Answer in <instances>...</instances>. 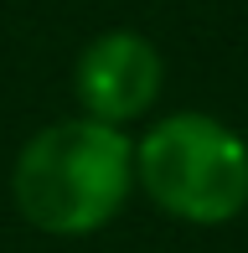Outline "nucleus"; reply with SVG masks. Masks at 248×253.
<instances>
[{"label":"nucleus","instance_id":"1","mask_svg":"<svg viewBox=\"0 0 248 253\" xmlns=\"http://www.w3.org/2000/svg\"><path fill=\"white\" fill-rule=\"evenodd\" d=\"M134 197V134L98 119H57L21 145L10 202L47 238H93Z\"/></svg>","mask_w":248,"mask_h":253},{"label":"nucleus","instance_id":"2","mask_svg":"<svg viewBox=\"0 0 248 253\" xmlns=\"http://www.w3.org/2000/svg\"><path fill=\"white\" fill-rule=\"evenodd\" d=\"M134 191L186 227H228L248 212V140L228 119L171 109L134 134Z\"/></svg>","mask_w":248,"mask_h":253},{"label":"nucleus","instance_id":"3","mask_svg":"<svg viewBox=\"0 0 248 253\" xmlns=\"http://www.w3.org/2000/svg\"><path fill=\"white\" fill-rule=\"evenodd\" d=\"M165 88V57L150 37L129 26L98 31L73 62V98L83 119L114 124V129H129V124L150 119V109L161 103Z\"/></svg>","mask_w":248,"mask_h":253}]
</instances>
